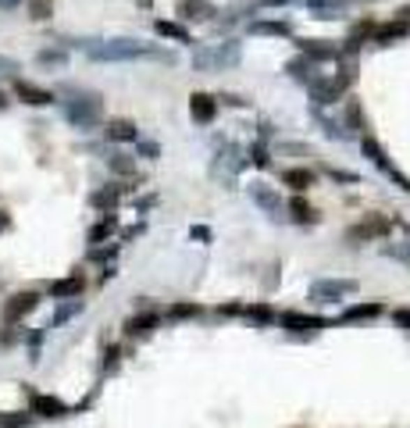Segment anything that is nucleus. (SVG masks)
Segmentation results:
<instances>
[{
	"mask_svg": "<svg viewBox=\"0 0 410 428\" xmlns=\"http://www.w3.org/2000/svg\"><path fill=\"white\" fill-rule=\"evenodd\" d=\"M82 50L93 61H132V57H165L168 61V54H157L143 40H93V43H82Z\"/></svg>",
	"mask_w": 410,
	"mask_h": 428,
	"instance_id": "f257e3e1",
	"label": "nucleus"
},
{
	"mask_svg": "<svg viewBox=\"0 0 410 428\" xmlns=\"http://www.w3.org/2000/svg\"><path fill=\"white\" fill-rule=\"evenodd\" d=\"M65 114H68L72 125L93 129V125H97V121L104 118V100H100L97 93H72L68 104H65Z\"/></svg>",
	"mask_w": 410,
	"mask_h": 428,
	"instance_id": "f03ea898",
	"label": "nucleus"
},
{
	"mask_svg": "<svg viewBox=\"0 0 410 428\" xmlns=\"http://www.w3.org/2000/svg\"><path fill=\"white\" fill-rule=\"evenodd\" d=\"M236 61H239V47H236V43H214V47L197 50L193 65H197L200 72H218V68L236 65Z\"/></svg>",
	"mask_w": 410,
	"mask_h": 428,
	"instance_id": "7ed1b4c3",
	"label": "nucleus"
},
{
	"mask_svg": "<svg viewBox=\"0 0 410 428\" xmlns=\"http://www.w3.org/2000/svg\"><path fill=\"white\" fill-rule=\"evenodd\" d=\"M36 307H40V296H36V293H15V296L4 303V325L22 321L29 311H36Z\"/></svg>",
	"mask_w": 410,
	"mask_h": 428,
	"instance_id": "20e7f679",
	"label": "nucleus"
},
{
	"mask_svg": "<svg viewBox=\"0 0 410 428\" xmlns=\"http://www.w3.org/2000/svg\"><path fill=\"white\" fill-rule=\"evenodd\" d=\"M357 286L350 282V279H325V282H314L310 286V296L318 300V303H328V300H339V296H346V293H354Z\"/></svg>",
	"mask_w": 410,
	"mask_h": 428,
	"instance_id": "39448f33",
	"label": "nucleus"
},
{
	"mask_svg": "<svg viewBox=\"0 0 410 428\" xmlns=\"http://www.w3.org/2000/svg\"><path fill=\"white\" fill-rule=\"evenodd\" d=\"M15 97H18L22 104H29V107H47V104H54V93H50V89L33 86V82H25V79H15Z\"/></svg>",
	"mask_w": 410,
	"mask_h": 428,
	"instance_id": "423d86ee",
	"label": "nucleus"
},
{
	"mask_svg": "<svg viewBox=\"0 0 410 428\" xmlns=\"http://www.w3.org/2000/svg\"><path fill=\"white\" fill-rule=\"evenodd\" d=\"M393 225H396V222L386 218V214H367V218H364L357 229H350V239H374V236H386Z\"/></svg>",
	"mask_w": 410,
	"mask_h": 428,
	"instance_id": "0eeeda50",
	"label": "nucleus"
},
{
	"mask_svg": "<svg viewBox=\"0 0 410 428\" xmlns=\"http://www.w3.org/2000/svg\"><path fill=\"white\" fill-rule=\"evenodd\" d=\"M346 82H350V75L325 79V82H310V93H314V100H318V104H332L342 89H346Z\"/></svg>",
	"mask_w": 410,
	"mask_h": 428,
	"instance_id": "6e6552de",
	"label": "nucleus"
},
{
	"mask_svg": "<svg viewBox=\"0 0 410 428\" xmlns=\"http://www.w3.org/2000/svg\"><path fill=\"white\" fill-rule=\"evenodd\" d=\"M189 111H193V118L200 121V125H207V121L218 118V100L207 97V93H193L189 97Z\"/></svg>",
	"mask_w": 410,
	"mask_h": 428,
	"instance_id": "1a4fd4ad",
	"label": "nucleus"
},
{
	"mask_svg": "<svg viewBox=\"0 0 410 428\" xmlns=\"http://www.w3.org/2000/svg\"><path fill=\"white\" fill-rule=\"evenodd\" d=\"M282 325H286L289 332H318V328H325L321 318H310V314H300V311L282 314Z\"/></svg>",
	"mask_w": 410,
	"mask_h": 428,
	"instance_id": "9d476101",
	"label": "nucleus"
},
{
	"mask_svg": "<svg viewBox=\"0 0 410 428\" xmlns=\"http://www.w3.org/2000/svg\"><path fill=\"white\" fill-rule=\"evenodd\" d=\"M82 275H68V279H57V282H50V296L54 300H72V296H79L82 293Z\"/></svg>",
	"mask_w": 410,
	"mask_h": 428,
	"instance_id": "9b49d317",
	"label": "nucleus"
},
{
	"mask_svg": "<svg viewBox=\"0 0 410 428\" xmlns=\"http://www.w3.org/2000/svg\"><path fill=\"white\" fill-rule=\"evenodd\" d=\"M250 197H254V200L271 214V218H282V204H278V197H275V193H268V190L261 186V182H254V186H250Z\"/></svg>",
	"mask_w": 410,
	"mask_h": 428,
	"instance_id": "f8f14e48",
	"label": "nucleus"
},
{
	"mask_svg": "<svg viewBox=\"0 0 410 428\" xmlns=\"http://www.w3.org/2000/svg\"><path fill=\"white\" fill-rule=\"evenodd\" d=\"M157 321H161V318H157L153 311H146V314H136V318H129V321H125V335H146L150 328H157Z\"/></svg>",
	"mask_w": 410,
	"mask_h": 428,
	"instance_id": "ddd939ff",
	"label": "nucleus"
},
{
	"mask_svg": "<svg viewBox=\"0 0 410 428\" xmlns=\"http://www.w3.org/2000/svg\"><path fill=\"white\" fill-rule=\"evenodd\" d=\"M107 139H114V143H132V139H136V125H132V121H125V118H114L111 125H107Z\"/></svg>",
	"mask_w": 410,
	"mask_h": 428,
	"instance_id": "4468645a",
	"label": "nucleus"
},
{
	"mask_svg": "<svg viewBox=\"0 0 410 428\" xmlns=\"http://www.w3.org/2000/svg\"><path fill=\"white\" fill-rule=\"evenodd\" d=\"M382 314V303H354V307L342 311V321H364V318H378Z\"/></svg>",
	"mask_w": 410,
	"mask_h": 428,
	"instance_id": "2eb2a0df",
	"label": "nucleus"
},
{
	"mask_svg": "<svg viewBox=\"0 0 410 428\" xmlns=\"http://www.w3.org/2000/svg\"><path fill=\"white\" fill-rule=\"evenodd\" d=\"M33 411L36 414H47V418H61V414H68V407L54 400V396H33Z\"/></svg>",
	"mask_w": 410,
	"mask_h": 428,
	"instance_id": "dca6fc26",
	"label": "nucleus"
},
{
	"mask_svg": "<svg viewBox=\"0 0 410 428\" xmlns=\"http://www.w3.org/2000/svg\"><path fill=\"white\" fill-rule=\"evenodd\" d=\"M153 29H157V36H168V40H179V43H193L185 29L175 25V22H153Z\"/></svg>",
	"mask_w": 410,
	"mask_h": 428,
	"instance_id": "f3484780",
	"label": "nucleus"
},
{
	"mask_svg": "<svg viewBox=\"0 0 410 428\" xmlns=\"http://www.w3.org/2000/svg\"><path fill=\"white\" fill-rule=\"evenodd\" d=\"M282 182H286V186H293V190H307L310 182H314V175H310L307 168H289L286 175H282Z\"/></svg>",
	"mask_w": 410,
	"mask_h": 428,
	"instance_id": "a211bd4d",
	"label": "nucleus"
},
{
	"mask_svg": "<svg viewBox=\"0 0 410 428\" xmlns=\"http://www.w3.org/2000/svg\"><path fill=\"white\" fill-rule=\"evenodd\" d=\"M182 15H185V18H211L214 8L207 4V0H185V4H182Z\"/></svg>",
	"mask_w": 410,
	"mask_h": 428,
	"instance_id": "6ab92c4d",
	"label": "nucleus"
},
{
	"mask_svg": "<svg viewBox=\"0 0 410 428\" xmlns=\"http://www.w3.org/2000/svg\"><path fill=\"white\" fill-rule=\"evenodd\" d=\"M289 211H293V222H307V225L318 222V214H314V207H310V204H303V200H293V204H289Z\"/></svg>",
	"mask_w": 410,
	"mask_h": 428,
	"instance_id": "aec40b11",
	"label": "nucleus"
},
{
	"mask_svg": "<svg viewBox=\"0 0 410 428\" xmlns=\"http://www.w3.org/2000/svg\"><path fill=\"white\" fill-rule=\"evenodd\" d=\"M243 314H246V318H254V321H261V325L275 321V311L268 307V303H250V307H243Z\"/></svg>",
	"mask_w": 410,
	"mask_h": 428,
	"instance_id": "412c9836",
	"label": "nucleus"
},
{
	"mask_svg": "<svg viewBox=\"0 0 410 428\" xmlns=\"http://www.w3.org/2000/svg\"><path fill=\"white\" fill-rule=\"evenodd\" d=\"M250 29H254V33H268V36H286L289 22H254Z\"/></svg>",
	"mask_w": 410,
	"mask_h": 428,
	"instance_id": "4be33fe9",
	"label": "nucleus"
},
{
	"mask_svg": "<svg viewBox=\"0 0 410 428\" xmlns=\"http://www.w3.org/2000/svg\"><path fill=\"white\" fill-rule=\"evenodd\" d=\"M303 54H307V57L325 61V57H335V47H321L318 40H307V43H303Z\"/></svg>",
	"mask_w": 410,
	"mask_h": 428,
	"instance_id": "5701e85b",
	"label": "nucleus"
},
{
	"mask_svg": "<svg viewBox=\"0 0 410 428\" xmlns=\"http://www.w3.org/2000/svg\"><path fill=\"white\" fill-rule=\"evenodd\" d=\"M82 311V303L72 296V303H61V307H57V314H54V325H61V321H68V318H75Z\"/></svg>",
	"mask_w": 410,
	"mask_h": 428,
	"instance_id": "b1692460",
	"label": "nucleus"
},
{
	"mask_svg": "<svg viewBox=\"0 0 410 428\" xmlns=\"http://www.w3.org/2000/svg\"><path fill=\"white\" fill-rule=\"evenodd\" d=\"M386 254L403 261V264H410V229H407V243H393V247H386Z\"/></svg>",
	"mask_w": 410,
	"mask_h": 428,
	"instance_id": "393cba45",
	"label": "nucleus"
},
{
	"mask_svg": "<svg viewBox=\"0 0 410 428\" xmlns=\"http://www.w3.org/2000/svg\"><path fill=\"white\" fill-rule=\"evenodd\" d=\"M36 61H40V65H47V68H61V65H65L68 57L61 54V50H43V54H40Z\"/></svg>",
	"mask_w": 410,
	"mask_h": 428,
	"instance_id": "a878e982",
	"label": "nucleus"
},
{
	"mask_svg": "<svg viewBox=\"0 0 410 428\" xmlns=\"http://www.w3.org/2000/svg\"><path fill=\"white\" fill-rule=\"evenodd\" d=\"M111 229H114V218H107V222H100V225H93V232H89V243H100L104 236H111Z\"/></svg>",
	"mask_w": 410,
	"mask_h": 428,
	"instance_id": "bb28decb",
	"label": "nucleus"
},
{
	"mask_svg": "<svg viewBox=\"0 0 410 428\" xmlns=\"http://www.w3.org/2000/svg\"><path fill=\"white\" fill-rule=\"evenodd\" d=\"M403 33H407V25H403V22H400V25H386L382 33H378V40L389 43V40H396V36H403Z\"/></svg>",
	"mask_w": 410,
	"mask_h": 428,
	"instance_id": "cd10ccee",
	"label": "nucleus"
},
{
	"mask_svg": "<svg viewBox=\"0 0 410 428\" xmlns=\"http://www.w3.org/2000/svg\"><path fill=\"white\" fill-rule=\"evenodd\" d=\"M29 418L25 414H8V418H0V428H25Z\"/></svg>",
	"mask_w": 410,
	"mask_h": 428,
	"instance_id": "c85d7f7f",
	"label": "nucleus"
},
{
	"mask_svg": "<svg viewBox=\"0 0 410 428\" xmlns=\"http://www.w3.org/2000/svg\"><path fill=\"white\" fill-rule=\"evenodd\" d=\"M29 11H33V18H50V0H33Z\"/></svg>",
	"mask_w": 410,
	"mask_h": 428,
	"instance_id": "c756f323",
	"label": "nucleus"
},
{
	"mask_svg": "<svg viewBox=\"0 0 410 428\" xmlns=\"http://www.w3.org/2000/svg\"><path fill=\"white\" fill-rule=\"evenodd\" d=\"M197 311H200L197 303H175V307H172L175 318H189V314H197Z\"/></svg>",
	"mask_w": 410,
	"mask_h": 428,
	"instance_id": "7c9ffc66",
	"label": "nucleus"
},
{
	"mask_svg": "<svg viewBox=\"0 0 410 428\" xmlns=\"http://www.w3.org/2000/svg\"><path fill=\"white\" fill-rule=\"evenodd\" d=\"M393 321H396L400 328H410V307H400V311H393Z\"/></svg>",
	"mask_w": 410,
	"mask_h": 428,
	"instance_id": "2f4dec72",
	"label": "nucleus"
},
{
	"mask_svg": "<svg viewBox=\"0 0 410 428\" xmlns=\"http://www.w3.org/2000/svg\"><path fill=\"white\" fill-rule=\"evenodd\" d=\"M111 168H114V171H132V161H125V158L118 154V158H111Z\"/></svg>",
	"mask_w": 410,
	"mask_h": 428,
	"instance_id": "473e14b6",
	"label": "nucleus"
},
{
	"mask_svg": "<svg viewBox=\"0 0 410 428\" xmlns=\"http://www.w3.org/2000/svg\"><path fill=\"white\" fill-rule=\"evenodd\" d=\"M254 161H257V165H268V154H264V146H254Z\"/></svg>",
	"mask_w": 410,
	"mask_h": 428,
	"instance_id": "72a5a7b5",
	"label": "nucleus"
},
{
	"mask_svg": "<svg viewBox=\"0 0 410 428\" xmlns=\"http://www.w3.org/2000/svg\"><path fill=\"white\" fill-rule=\"evenodd\" d=\"M4 72H15V61H8V57H0V75Z\"/></svg>",
	"mask_w": 410,
	"mask_h": 428,
	"instance_id": "f704fd0d",
	"label": "nucleus"
},
{
	"mask_svg": "<svg viewBox=\"0 0 410 428\" xmlns=\"http://www.w3.org/2000/svg\"><path fill=\"white\" fill-rule=\"evenodd\" d=\"M22 0H0V11H11V8H18Z\"/></svg>",
	"mask_w": 410,
	"mask_h": 428,
	"instance_id": "c9c22d12",
	"label": "nucleus"
},
{
	"mask_svg": "<svg viewBox=\"0 0 410 428\" xmlns=\"http://www.w3.org/2000/svg\"><path fill=\"white\" fill-rule=\"evenodd\" d=\"M0 107H8V100H4V93H0Z\"/></svg>",
	"mask_w": 410,
	"mask_h": 428,
	"instance_id": "e433bc0d",
	"label": "nucleus"
},
{
	"mask_svg": "<svg viewBox=\"0 0 410 428\" xmlns=\"http://www.w3.org/2000/svg\"><path fill=\"white\" fill-rule=\"evenodd\" d=\"M0 229H4V218H0Z\"/></svg>",
	"mask_w": 410,
	"mask_h": 428,
	"instance_id": "4c0bfd02",
	"label": "nucleus"
}]
</instances>
